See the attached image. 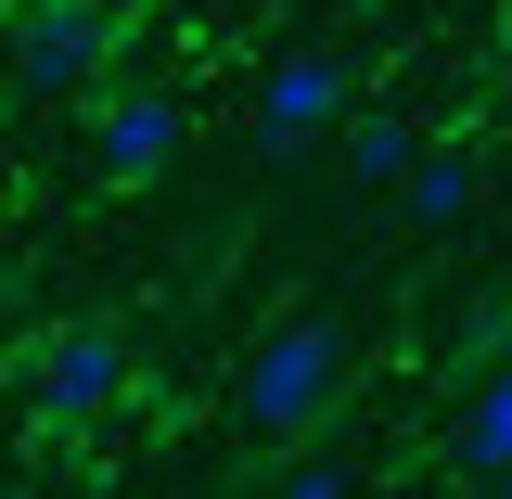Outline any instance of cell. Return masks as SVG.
Masks as SVG:
<instances>
[{
	"instance_id": "11",
	"label": "cell",
	"mask_w": 512,
	"mask_h": 499,
	"mask_svg": "<svg viewBox=\"0 0 512 499\" xmlns=\"http://www.w3.org/2000/svg\"><path fill=\"white\" fill-rule=\"evenodd\" d=\"M500 52H512V0H500Z\"/></svg>"
},
{
	"instance_id": "10",
	"label": "cell",
	"mask_w": 512,
	"mask_h": 499,
	"mask_svg": "<svg viewBox=\"0 0 512 499\" xmlns=\"http://www.w3.org/2000/svg\"><path fill=\"white\" fill-rule=\"evenodd\" d=\"M474 499H512V474H474Z\"/></svg>"
},
{
	"instance_id": "3",
	"label": "cell",
	"mask_w": 512,
	"mask_h": 499,
	"mask_svg": "<svg viewBox=\"0 0 512 499\" xmlns=\"http://www.w3.org/2000/svg\"><path fill=\"white\" fill-rule=\"evenodd\" d=\"M180 141H192V116L167 103V90H128V103H103V180H167L180 167Z\"/></svg>"
},
{
	"instance_id": "9",
	"label": "cell",
	"mask_w": 512,
	"mask_h": 499,
	"mask_svg": "<svg viewBox=\"0 0 512 499\" xmlns=\"http://www.w3.org/2000/svg\"><path fill=\"white\" fill-rule=\"evenodd\" d=\"M269 499H346V461H295V474H282Z\"/></svg>"
},
{
	"instance_id": "4",
	"label": "cell",
	"mask_w": 512,
	"mask_h": 499,
	"mask_svg": "<svg viewBox=\"0 0 512 499\" xmlns=\"http://www.w3.org/2000/svg\"><path fill=\"white\" fill-rule=\"evenodd\" d=\"M90 64H103V13H90V0H39L26 39H13V77H26V90H77Z\"/></svg>"
},
{
	"instance_id": "2",
	"label": "cell",
	"mask_w": 512,
	"mask_h": 499,
	"mask_svg": "<svg viewBox=\"0 0 512 499\" xmlns=\"http://www.w3.org/2000/svg\"><path fill=\"white\" fill-rule=\"evenodd\" d=\"M116 397H128V333L77 320V333H52V346H39V423H64V436H77V423H103Z\"/></svg>"
},
{
	"instance_id": "7",
	"label": "cell",
	"mask_w": 512,
	"mask_h": 499,
	"mask_svg": "<svg viewBox=\"0 0 512 499\" xmlns=\"http://www.w3.org/2000/svg\"><path fill=\"white\" fill-rule=\"evenodd\" d=\"M461 474H512V359L474 384V410H461Z\"/></svg>"
},
{
	"instance_id": "8",
	"label": "cell",
	"mask_w": 512,
	"mask_h": 499,
	"mask_svg": "<svg viewBox=\"0 0 512 499\" xmlns=\"http://www.w3.org/2000/svg\"><path fill=\"white\" fill-rule=\"evenodd\" d=\"M410 154H423L410 116H359V128H346V167H359V180H410Z\"/></svg>"
},
{
	"instance_id": "1",
	"label": "cell",
	"mask_w": 512,
	"mask_h": 499,
	"mask_svg": "<svg viewBox=\"0 0 512 499\" xmlns=\"http://www.w3.org/2000/svg\"><path fill=\"white\" fill-rule=\"evenodd\" d=\"M346 372H359V359H346V333H333V320H282V333L244 359L231 410H244V436H308L320 410L346 397Z\"/></svg>"
},
{
	"instance_id": "5",
	"label": "cell",
	"mask_w": 512,
	"mask_h": 499,
	"mask_svg": "<svg viewBox=\"0 0 512 499\" xmlns=\"http://www.w3.org/2000/svg\"><path fill=\"white\" fill-rule=\"evenodd\" d=\"M333 116H346V64L333 52H282L269 64V90H256V128L269 141H320Z\"/></svg>"
},
{
	"instance_id": "6",
	"label": "cell",
	"mask_w": 512,
	"mask_h": 499,
	"mask_svg": "<svg viewBox=\"0 0 512 499\" xmlns=\"http://www.w3.org/2000/svg\"><path fill=\"white\" fill-rule=\"evenodd\" d=\"M397 205H410L423 231H461V218H474V154H410Z\"/></svg>"
}]
</instances>
